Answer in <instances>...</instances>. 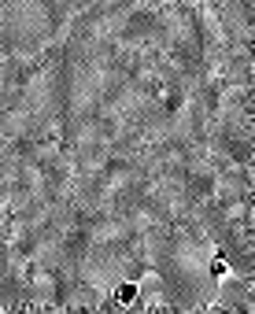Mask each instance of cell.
<instances>
[{
	"instance_id": "obj_1",
	"label": "cell",
	"mask_w": 255,
	"mask_h": 314,
	"mask_svg": "<svg viewBox=\"0 0 255 314\" xmlns=\"http://www.w3.org/2000/svg\"><path fill=\"white\" fill-rule=\"evenodd\" d=\"M137 299V285H122L118 289V303H133Z\"/></svg>"
},
{
	"instance_id": "obj_2",
	"label": "cell",
	"mask_w": 255,
	"mask_h": 314,
	"mask_svg": "<svg viewBox=\"0 0 255 314\" xmlns=\"http://www.w3.org/2000/svg\"><path fill=\"white\" fill-rule=\"evenodd\" d=\"M226 270H230V266H226V259L218 255V259L211 263V273H214V277H226Z\"/></svg>"
}]
</instances>
